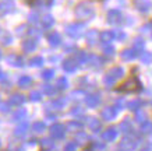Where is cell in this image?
<instances>
[{
	"label": "cell",
	"mask_w": 152,
	"mask_h": 151,
	"mask_svg": "<svg viewBox=\"0 0 152 151\" xmlns=\"http://www.w3.org/2000/svg\"><path fill=\"white\" fill-rule=\"evenodd\" d=\"M28 129V123L27 122H23V124H20L18 127L15 129V134H24V133H25V130H27Z\"/></svg>",
	"instance_id": "7402d4cb"
},
{
	"label": "cell",
	"mask_w": 152,
	"mask_h": 151,
	"mask_svg": "<svg viewBox=\"0 0 152 151\" xmlns=\"http://www.w3.org/2000/svg\"><path fill=\"white\" fill-rule=\"evenodd\" d=\"M31 82H32V78L29 77V76H23V77L18 80V84H20V87H29L31 85Z\"/></svg>",
	"instance_id": "9a60e30c"
},
{
	"label": "cell",
	"mask_w": 152,
	"mask_h": 151,
	"mask_svg": "<svg viewBox=\"0 0 152 151\" xmlns=\"http://www.w3.org/2000/svg\"><path fill=\"white\" fill-rule=\"evenodd\" d=\"M14 10V1L13 0H4V1H0V15L7 14L10 11Z\"/></svg>",
	"instance_id": "277c9868"
},
{
	"label": "cell",
	"mask_w": 152,
	"mask_h": 151,
	"mask_svg": "<svg viewBox=\"0 0 152 151\" xmlns=\"http://www.w3.org/2000/svg\"><path fill=\"white\" fill-rule=\"evenodd\" d=\"M53 1H55V0H46V4L48 6H52V4H53Z\"/></svg>",
	"instance_id": "d590c367"
},
{
	"label": "cell",
	"mask_w": 152,
	"mask_h": 151,
	"mask_svg": "<svg viewBox=\"0 0 152 151\" xmlns=\"http://www.w3.org/2000/svg\"><path fill=\"white\" fill-rule=\"evenodd\" d=\"M37 48V41L35 39H28L23 43V50L24 52H32Z\"/></svg>",
	"instance_id": "52a82bcc"
},
{
	"label": "cell",
	"mask_w": 152,
	"mask_h": 151,
	"mask_svg": "<svg viewBox=\"0 0 152 151\" xmlns=\"http://www.w3.org/2000/svg\"><path fill=\"white\" fill-rule=\"evenodd\" d=\"M53 24H55V20H53V17H52V15H49V14L43 15V18H42V25H43V27H45V28H50Z\"/></svg>",
	"instance_id": "5bb4252c"
},
{
	"label": "cell",
	"mask_w": 152,
	"mask_h": 151,
	"mask_svg": "<svg viewBox=\"0 0 152 151\" xmlns=\"http://www.w3.org/2000/svg\"><path fill=\"white\" fill-rule=\"evenodd\" d=\"M69 127H70V129H77V130H78V129L81 127V124L77 123V122H71V123L69 124Z\"/></svg>",
	"instance_id": "836d02e7"
},
{
	"label": "cell",
	"mask_w": 152,
	"mask_h": 151,
	"mask_svg": "<svg viewBox=\"0 0 152 151\" xmlns=\"http://www.w3.org/2000/svg\"><path fill=\"white\" fill-rule=\"evenodd\" d=\"M31 99H32V101H39V99H41V92H39V91L31 92Z\"/></svg>",
	"instance_id": "1f68e13d"
},
{
	"label": "cell",
	"mask_w": 152,
	"mask_h": 151,
	"mask_svg": "<svg viewBox=\"0 0 152 151\" xmlns=\"http://www.w3.org/2000/svg\"><path fill=\"white\" fill-rule=\"evenodd\" d=\"M116 137V130L115 129H109V130H106L103 133V138L105 140H113Z\"/></svg>",
	"instance_id": "d6986e66"
},
{
	"label": "cell",
	"mask_w": 152,
	"mask_h": 151,
	"mask_svg": "<svg viewBox=\"0 0 152 151\" xmlns=\"http://www.w3.org/2000/svg\"><path fill=\"white\" fill-rule=\"evenodd\" d=\"M88 126H89V129L95 130V129L99 127V122H98L96 119H91V120H89V123H88Z\"/></svg>",
	"instance_id": "f1b7e54d"
},
{
	"label": "cell",
	"mask_w": 152,
	"mask_h": 151,
	"mask_svg": "<svg viewBox=\"0 0 152 151\" xmlns=\"http://www.w3.org/2000/svg\"><path fill=\"white\" fill-rule=\"evenodd\" d=\"M94 7L91 3H88V1H81L78 6H77V9H75V15H77V18L78 20H91L94 17Z\"/></svg>",
	"instance_id": "6da1fadb"
},
{
	"label": "cell",
	"mask_w": 152,
	"mask_h": 151,
	"mask_svg": "<svg viewBox=\"0 0 152 151\" xmlns=\"http://www.w3.org/2000/svg\"><path fill=\"white\" fill-rule=\"evenodd\" d=\"M115 115H116V112L112 108H106L103 112H102V116H103V119H106V120H110L112 118H115Z\"/></svg>",
	"instance_id": "2e32d148"
},
{
	"label": "cell",
	"mask_w": 152,
	"mask_h": 151,
	"mask_svg": "<svg viewBox=\"0 0 152 151\" xmlns=\"http://www.w3.org/2000/svg\"><path fill=\"white\" fill-rule=\"evenodd\" d=\"M11 35H10V32L7 31H0V42L3 43V45H10L11 43Z\"/></svg>",
	"instance_id": "30bf717a"
},
{
	"label": "cell",
	"mask_w": 152,
	"mask_h": 151,
	"mask_svg": "<svg viewBox=\"0 0 152 151\" xmlns=\"http://www.w3.org/2000/svg\"><path fill=\"white\" fill-rule=\"evenodd\" d=\"M29 63H31V66H41V64H43V59L37 56V57H32Z\"/></svg>",
	"instance_id": "4316f807"
},
{
	"label": "cell",
	"mask_w": 152,
	"mask_h": 151,
	"mask_svg": "<svg viewBox=\"0 0 152 151\" xmlns=\"http://www.w3.org/2000/svg\"><path fill=\"white\" fill-rule=\"evenodd\" d=\"M75 150H77V144L75 143H69L64 147V151H75Z\"/></svg>",
	"instance_id": "4dcf8cb0"
},
{
	"label": "cell",
	"mask_w": 152,
	"mask_h": 151,
	"mask_svg": "<svg viewBox=\"0 0 152 151\" xmlns=\"http://www.w3.org/2000/svg\"><path fill=\"white\" fill-rule=\"evenodd\" d=\"M87 104L89 106H95V105H98L99 104V98H98L96 95H89L87 98Z\"/></svg>",
	"instance_id": "44dd1931"
},
{
	"label": "cell",
	"mask_w": 152,
	"mask_h": 151,
	"mask_svg": "<svg viewBox=\"0 0 152 151\" xmlns=\"http://www.w3.org/2000/svg\"><path fill=\"white\" fill-rule=\"evenodd\" d=\"M101 38L103 42H110L112 39L115 38V31H105L101 35Z\"/></svg>",
	"instance_id": "ac0fdd59"
},
{
	"label": "cell",
	"mask_w": 152,
	"mask_h": 151,
	"mask_svg": "<svg viewBox=\"0 0 152 151\" xmlns=\"http://www.w3.org/2000/svg\"><path fill=\"white\" fill-rule=\"evenodd\" d=\"M0 56H1V52H0Z\"/></svg>",
	"instance_id": "8d00e7d4"
},
{
	"label": "cell",
	"mask_w": 152,
	"mask_h": 151,
	"mask_svg": "<svg viewBox=\"0 0 152 151\" xmlns=\"http://www.w3.org/2000/svg\"><path fill=\"white\" fill-rule=\"evenodd\" d=\"M98 38H99V35H98L96 31L88 32V41H89V43H95V41H96Z\"/></svg>",
	"instance_id": "603a6c76"
},
{
	"label": "cell",
	"mask_w": 152,
	"mask_h": 151,
	"mask_svg": "<svg viewBox=\"0 0 152 151\" xmlns=\"http://www.w3.org/2000/svg\"><path fill=\"white\" fill-rule=\"evenodd\" d=\"M107 18H109V23L117 24V23H120V21H121L123 15H121V13H120L119 10H110V11H109V14H107Z\"/></svg>",
	"instance_id": "8992f818"
},
{
	"label": "cell",
	"mask_w": 152,
	"mask_h": 151,
	"mask_svg": "<svg viewBox=\"0 0 152 151\" xmlns=\"http://www.w3.org/2000/svg\"><path fill=\"white\" fill-rule=\"evenodd\" d=\"M29 21H31V23H37V21H38V14L37 13H31V14H29Z\"/></svg>",
	"instance_id": "d6a6232c"
},
{
	"label": "cell",
	"mask_w": 152,
	"mask_h": 151,
	"mask_svg": "<svg viewBox=\"0 0 152 151\" xmlns=\"http://www.w3.org/2000/svg\"><path fill=\"white\" fill-rule=\"evenodd\" d=\"M78 62L77 60H73V59H67L63 64V67H64L66 71H74V70L77 69V66H78Z\"/></svg>",
	"instance_id": "ba28073f"
},
{
	"label": "cell",
	"mask_w": 152,
	"mask_h": 151,
	"mask_svg": "<svg viewBox=\"0 0 152 151\" xmlns=\"http://www.w3.org/2000/svg\"><path fill=\"white\" fill-rule=\"evenodd\" d=\"M140 82L135 77H130L127 81L124 82V84H121L120 85V91H126V92H130V91H137V90H140Z\"/></svg>",
	"instance_id": "3957f363"
},
{
	"label": "cell",
	"mask_w": 152,
	"mask_h": 151,
	"mask_svg": "<svg viewBox=\"0 0 152 151\" xmlns=\"http://www.w3.org/2000/svg\"><path fill=\"white\" fill-rule=\"evenodd\" d=\"M64 132H66V127L63 124H59V123H56L55 126H52V129H50L52 136L55 138H61L64 136Z\"/></svg>",
	"instance_id": "5b68a950"
},
{
	"label": "cell",
	"mask_w": 152,
	"mask_h": 151,
	"mask_svg": "<svg viewBox=\"0 0 152 151\" xmlns=\"http://www.w3.org/2000/svg\"><path fill=\"white\" fill-rule=\"evenodd\" d=\"M27 115V112H25V109H18L15 113H14V120H21Z\"/></svg>",
	"instance_id": "d4e9b609"
},
{
	"label": "cell",
	"mask_w": 152,
	"mask_h": 151,
	"mask_svg": "<svg viewBox=\"0 0 152 151\" xmlns=\"http://www.w3.org/2000/svg\"><path fill=\"white\" fill-rule=\"evenodd\" d=\"M7 62L10 64H13V66H23V59L17 55H11L7 57Z\"/></svg>",
	"instance_id": "4fadbf2b"
},
{
	"label": "cell",
	"mask_w": 152,
	"mask_h": 151,
	"mask_svg": "<svg viewBox=\"0 0 152 151\" xmlns=\"http://www.w3.org/2000/svg\"><path fill=\"white\" fill-rule=\"evenodd\" d=\"M121 69H115V70H112V71H109L107 73V77H106V82H109V81H113L115 78H117L119 76H121Z\"/></svg>",
	"instance_id": "8fae6325"
},
{
	"label": "cell",
	"mask_w": 152,
	"mask_h": 151,
	"mask_svg": "<svg viewBox=\"0 0 152 151\" xmlns=\"http://www.w3.org/2000/svg\"><path fill=\"white\" fill-rule=\"evenodd\" d=\"M48 41L50 42V45L57 46L61 42V38H60V35L57 32H52V34H49V37H48Z\"/></svg>",
	"instance_id": "9c48e42d"
},
{
	"label": "cell",
	"mask_w": 152,
	"mask_h": 151,
	"mask_svg": "<svg viewBox=\"0 0 152 151\" xmlns=\"http://www.w3.org/2000/svg\"><path fill=\"white\" fill-rule=\"evenodd\" d=\"M85 31V25L84 24H70L66 28V32L69 34L71 38H80Z\"/></svg>",
	"instance_id": "7a4b0ae2"
},
{
	"label": "cell",
	"mask_w": 152,
	"mask_h": 151,
	"mask_svg": "<svg viewBox=\"0 0 152 151\" xmlns=\"http://www.w3.org/2000/svg\"><path fill=\"white\" fill-rule=\"evenodd\" d=\"M32 130L35 133H42L45 130V123L43 122H37V123L32 124Z\"/></svg>",
	"instance_id": "ffe728a7"
},
{
	"label": "cell",
	"mask_w": 152,
	"mask_h": 151,
	"mask_svg": "<svg viewBox=\"0 0 152 151\" xmlns=\"http://www.w3.org/2000/svg\"><path fill=\"white\" fill-rule=\"evenodd\" d=\"M7 110H9L7 104H0V112H7Z\"/></svg>",
	"instance_id": "e575fe53"
},
{
	"label": "cell",
	"mask_w": 152,
	"mask_h": 151,
	"mask_svg": "<svg viewBox=\"0 0 152 151\" xmlns=\"http://www.w3.org/2000/svg\"><path fill=\"white\" fill-rule=\"evenodd\" d=\"M137 7H138L141 11H148L149 7H151V3H149L148 0H140L138 3H137Z\"/></svg>",
	"instance_id": "e0dca14e"
},
{
	"label": "cell",
	"mask_w": 152,
	"mask_h": 151,
	"mask_svg": "<svg viewBox=\"0 0 152 151\" xmlns=\"http://www.w3.org/2000/svg\"><path fill=\"white\" fill-rule=\"evenodd\" d=\"M56 87L59 88V90H64V88H67V80H66L64 77H61L57 80V84H56Z\"/></svg>",
	"instance_id": "cb8c5ba5"
},
{
	"label": "cell",
	"mask_w": 152,
	"mask_h": 151,
	"mask_svg": "<svg viewBox=\"0 0 152 151\" xmlns=\"http://www.w3.org/2000/svg\"><path fill=\"white\" fill-rule=\"evenodd\" d=\"M43 91L46 92L48 95H55V92H56V87H53V85H45V88H43Z\"/></svg>",
	"instance_id": "83f0119b"
},
{
	"label": "cell",
	"mask_w": 152,
	"mask_h": 151,
	"mask_svg": "<svg viewBox=\"0 0 152 151\" xmlns=\"http://www.w3.org/2000/svg\"><path fill=\"white\" fill-rule=\"evenodd\" d=\"M55 76V70H52V69H49V70H45L43 73H42V77L45 78V80H50L52 77Z\"/></svg>",
	"instance_id": "484cf974"
},
{
	"label": "cell",
	"mask_w": 152,
	"mask_h": 151,
	"mask_svg": "<svg viewBox=\"0 0 152 151\" xmlns=\"http://www.w3.org/2000/svg\"><path fill=\"white\" fill-rule=\"evenodd\" d=\"M24 101H25L24 95H20V94H14V95L10 98L9 104H11V105H21Z\"/></svg>",
	"instance_id": "7c38bea8"
},
{
	"label": "cell",
	"mask_w": 152,
	"mask_h": 151,
	"mask_svg": "<svg viewBox=\"0 0 152 151\" xmlns=\"http://www.w3.org/2000/svg\"><path fill=\"white\" fill-rule=\"evenodd\" d=\"M134 52L133 50H126L124 53H123V59H126V60H129V59H133L134 57Z\"/></svg>",
	"instance_id": "f546056e"
}]
</instances>
